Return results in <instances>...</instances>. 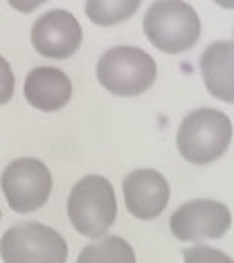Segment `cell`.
<instances>
[{
  "instance_id": "1",
  "label": "cell",
  "mask_w": 234,
  "mask_h": 263,
  "mask_svg": "<svg viewBox=\"0 0 234 263\" xmlns=\"http://www.w3.org/2000/svg\"><path fill=\"white\" fill-rule=\"evenodd\" d=\"M147 39L165 54H180L196 45L201 36V18L183 0H158L147 9L142 21Z\"/></svg>"
},
{
  "instance_id": "2",
  "label": "cell",
  "mask_w": 234,
  "mask_h": 263,
  "mask_svg": "<svg viewBox=\"0 0 234 263\" xmlns=\"http://www.w3.org/2000/svg\"><path fill=\"white\" fill-rule=\"evenodd\" d=\"M232 142V122L225 112L198 108L180 122L176 144L191 164H209L219 160Z\"/></svg>"
},
{
  "instance_id": "3",
  "label": "cell",
  "mask_w": 234,
  "mask_h": 263,
  "mask_svg": "<svg viewBox=\"0 0 234 263\" xmlns=\"http://www.w3.org/2000/svg\"><path fill=\"white\" fill-rule=\"evenodd\" d=\"M68 216L79 234L101 238L117 216V198L113 184L104 176H86L68 196Z\"/></svg>"
},
{
  "instance_id": "4",
  "label": "cell",
  "mask_w": 234,
  "mask_h": 263,
  "mask_svg": "<svg viewBox=\"0 0 234 263\" xmlns=\"http://www.w3.org/2000/svg\"><path fill=\"white\" fill-rule=\"evenodd\" d=\"M158 65L153 57L140 47L119 45L104 52L97 63V79L117 97H137L153 86Z\"/></svg>"
},
{
  "instance_id": "5",
  "label": "cell",
  "mask_w": 234,
  "mask_h": 263,
  "mask_svg": "<svg viewBox=\"0 0 234 263\" xmlns=\"http://www.w3.org/2000/svg\"><path fill=\"white\" fill-rule=\"evenodd\" d=\"M3 263H65L68 243L43 223H18L0 238Z\"/></svg>"
},
{
  "instance_id": "6",
  "label": "cell",
  "mask_w": 234,
  "mask_h": 263,
  "mask_svg": "<svg viewBox=\"0 0 234 263\" xmlns=\"http://www.w3.org/2000/svg\"><path fill=\"white\" fill-rule=\"evenodd\" d=\"M0 187L7 205L18 214L41 209L52 194V173L36 158H18L5 166Z\"/></svg>"
},
{
  "instance_id": "7",
  "label": "cell",
  "mask_w": 234,
  "mask_h": 263,
  "mask_svg": "<svg viewBox=\"0 0 234 263\" xmlns=\"http://www.w3.org/2000/svg\"><path fill=\"white\" fill-rule=\"evenodd\" d=\"M232 214L223 202L216 200H189L171 214L169 230L178 241H205L221 238L230 230Z\"/></svg>"
},
{
  "instance_id": "8",
  "label": "cell",
  "mask_w": 234,
  "mask_h": 263,
  "mask_svg": "<svg viewBox=\"0 0 234 263\" xmlns=\"http://www.w3.org/2000/svg\"><path fill=\"white\" fill-rule=\"evenodd\" d=\"M83 29L65 9H52L39 16L32 25V45L41 57L68 59L79 50Z\"/></svg>"
},
{
  "instance_id": "9",
  "label": "cell",
  "mask_w": 234,
  "mask_h": 263,
  "mask_svg": "<svg viewBox=\"0 0 234 263\" xmlns=\"http://www.w3.org/2000/svg\"><path fill=\"white\" fill-rule=\"evenodd\" d=\"M126 209L140 220H153L169 202V182L155 169L131 171L122 182Z\"/></svg>"
},
{
  "instance_id": "10",
  "label": "cell",
  "mask_w": 234,
  "mask_h": 263,
  "mask_svg": "<svg viewBox=\"0 0 234 263\" xmlns=\"http://www.w3.org/2000/svg\"><path fill=\"white\" fill-rule=\"evenodd\" d=\"M72 97V81L59 68H34L25 79V99L36 110L54 112L68 106Z\"/></svg>"
},
{
  "instance_id": "11",
  "label": "cell",
  "mask_w": 234,
  "mask_h": 263,
  "mask_svg": "<svg viewBox=\"0 0 234 263\" xmlns=\"http://www.w3.org/2000/svg\"><path fill=\"white\" fill-rule=\"evenodd\" d=\"M201 72L207 90L212 97L234 101V45L232 41H219L212 43L201 54Z\"/></svg>"
},
{
  "instance_id": "12",
  "label": "cell",
  "mask_w": 234,
  "mask_h": 263,
  "mask_svg": "<svg viewBox=\"0 0 234 263\" xmlns=\"http://www.w3.org/2000/svg\"><path fill=\"white\" fill-rule=\"evenodd\" d=\"M77 263H135V252L124 238L101 236L79 252Z\"/></svg>"
},
{
  "instance_id": "13",
  "label": "cell",
  "mask_w": 234,
  "mask_h": 263,
  "mask_svg": "<svg viewBox=\"0 0 234 263\" xmlns=\"http://www.w3.org/2000/svg\"><path fill=\"white\" fill-rule=\"evenodd\" d=\"M140 7V0H88L86 14L95 25L111 27L126 21Z\"/></svg>"
},
{
  "instance_id": "14",
  "label": "cell",
  "mask_w": 234,
  "mask_h": 263,
  "mask_svg": "<svg viewBox=\"0 0 234 263\" xmlns=\"http://www.w3.org/2000/svg\"><path fill=\"white\" fill-rule=\"evenodd\" d=\"M185 263H232V259L221 250L207 248V245H194L183 252Z\"/></svg>"
},
{
  "instance_id": "15",
  "label": "cell",
  "mask_w": 234,
  "mask_h": 263,
  "mask_svg": "<svg viewBox=\"0 0 234 263\" xmlns=\"http://www.w3.org/2000/svg\"><path fill=\"white\" fill-rule=\"evenodd\" d=\"M14 95V72L5 57H0V106L7 104Z\"/></svg>"
},
{
  "instance_id": "16",
  "label": "cell",
  "mask_w": 234,
  "mask_h": 263,
  "mask_svg": "<svg viewBox=\"0 0 234 263\" xmlns=\"http://www.w3.org/2000/svg\"><path fill=\"white\" fill-rule=\"evenodd\" d=\"M0 216H3V214H0Z\"/></svg>"
}]
</instances>
